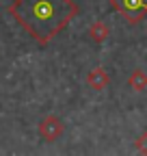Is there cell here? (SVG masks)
<instances>
[{
	"mask_svg": "<svg viewBox=\"0 0 147 156\" xmlns=\"http://www.w3.org/2000/svg\"><path fill=\"white\" fill-rule=\"evenodd\" d=\"M78 13L74 0H13L9 15L39 46L50 44Z\"/></svg>",
	"mask_w": 147,
	"mask_h": 156,
	"instance_id": "1",
	"label": "cell"
},
{
	"mask_svg": "<svg viewBox=\"0 0 147 156\" xmlns=\"http://www.w3.org/2000/svg\"><path fill=\"white\" fill-rule=\"evenodd\" d=\"M136 150H138L141 154H147V130L138 136V141H136Z\"/></svg>",
	"mask_w": 147,
	"mask_h": 156,
	"instance_id": "7",
	"label": "cell"
},
{
	"mask_svg": "<svg viewBox=\"0 0 147 156\" xmlns=\"http://www.w3.org/2000/svg\"><path fill=\"white\" fill-rule=\"evenodd\" d=\"M91 80H93V85H95L97 89H102V87H106V83H108V76H106L104 69H93V76H91Z\"/></svg>",
	"mask_w": 147,
	"mask_h": 156,
	"instance_id": "5",
	"label": "cell"
},
{
	"mask_svg": "<svg viewBox=\"0 0 147 156\" xmlns=\"http://www.w3.org/2000/svg\"><path fill=\"white\" fill-rule=\"evenodd\" d=\"M128 83H130V87H132L134 91H145V89H147V74H145L143 69H134Z\"/></svg>",
	"mask_w": 147,
	"mask_h": 156,
	"instance_id": "4",
	"label": "cell"
},
{
	"mask_svg": "<svg viewBox=\"0 0 147 156\" xmlns=\"http://www.w3.org/2000/svg\"><path fill=\"white\" fill-rule=\"evenodd\" d=\"M61 132V124L59 119H54V117H48V119L41 122V136H46V139H54Z\"/></svg>",
	"mask_w": 147,
	"mask_h": 156,
	"instance_id": "3",
	"label": "cell"
},
{
	"mask_svg": "<svg viewBox=\"0 0 147 156\" xmlns=\"http://www.w3.org/2000/svg\"><path fill=\"white\" fill-rule=\"evenodd\" d=\"M93 35H95V37H93L95 41H102V39L108 35V28H106L104 24H95V26H93Z\"/></svg>",
	"mask_w": 147,
	"mask_h": 156,
	"instance_id": "6",
	"label": "cell"
},
{
	"mask_svg": "<svg viewBox=\"0 0 147 156\" xmlns=\"http://www.w3.org/2000/svg\"><path fill=\"white\" fill-rule=\"evenodd\" d=\"M115 11H119L130 24H136L147 15V0H110Z\"/></svg>",
	"mask_w": 147,
	"mask_h": 156,
	"instance_id": "2",
	"label": "cell"
}]
</instances>
